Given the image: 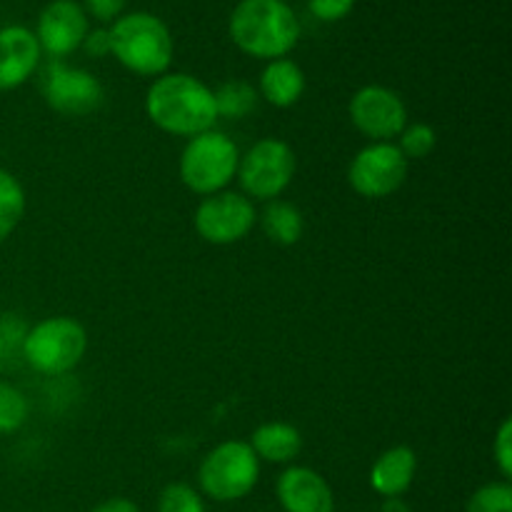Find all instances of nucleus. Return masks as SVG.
<instances>
[{"label": "nucleus", "mask_w": 512, "mask_h": 512, "mask_svg": "<svg viewBox=\"0 0 512 512\" xmlns=\"http://www.w3.org/2000/svg\"><path fill=\"white\" fill-rule=\"evenodd\" d=\"M145 113L155 128L178 138H195L213 130L218 120L213 90L188 73H165L155 78L145 95Z\"/></svg>", "instance_id": "f257e3e1"}, {"label": "nucleus", "mask_w": 512, "mask_h": 512, "mask_svg": "<svg viewBox=\"0 0 512 512\" xmlns=\"http://www.w3.org/2000/svg\"><path fill=\"white\" fill-rule=\"evenodd\" d=\"M228 33L250 58H288L300 40V20L285 0H240L228 20Z\"/></svg>", "instance_id": "f03ea898"}, {"label": "nucleus", "mask_w": 512, "mask_h": 512, "mask_svg": "<svg viewBox=\"0 0 512 512\" xmlns=\"http://www.w3.org/2000/svg\"><path fill=\"white\" fill-rule=\"evenodd\" d=\"M110 55H115L125 70L143 78H160L173 63V33L153 13L133 10L123 13L108 28Z\"/></svg>", "instance_id": "7ed1b4c3"}, {"label": "nucleus", "mask_w": 512, "mask_h": 512, "mask_svg": "<svg viewBox=\"0 0 512 512\" xmlns=\"http://www.w3.org/2000/svg\"><path fill=\"white\" fill-rule=\"evenodd\" d=\"M240 150L233 140L220 130L188 138L180 153V180L195 195H215L230 185L238 173Z\"/></svg>", "instance_id": "20e7f679"}, {"label": "nucleus", "mask_w": 512, "mask_h": 512, "mask_svg": "<svg viewBox=\"0 0 512 512\" xmlns=\"http://www.w3.org/2000/svg\"><path fill=\"white\" fill-rule=\"evenodd\" d=\"M23 355L33 370L43 375H63L83 360L88 333L78 320L55 315L35 323L23 338Z\"/></svg>", "instance_id": "39448f33"}, {"label": "nucleus", "mask_w": 512, "mask_h": 512, "mask_svg": "<svg viewBox=\"0 0 512 512\" xmlns=\"http://www.w3.org/2000/svg\"><path fill=\"white\" fill-rule=\"evenodd\" d=\"M260 478V460L245 440H228L210 450L198 470V483L208 498L233 503L253 493Z\"/></svg>", "instance_id": "423d86ee"}, {"label": "nucleus", "mask_w": 512, "mask_h": 512, "mask_svg": "<svg viewBox=\"0 0 512 512\" xmlns=\"http://www.w3.org/2000/svg\"><path fill=\"white\" fill-rule=\"evenodd\" d=\"M295 168H298V160L285 140L263 138L248 153L240 155L235 178L240 180L245 198L270 203L288 190L295 178Z\"/></svg>", "instance_id": "0eeeda50"}, {"label": "nucleus", "mask_w": 512, "mask_h": 512, "mask_svg": "<svg viewBox=\"0 0 512 512\" xmlns=\"http://www.w3.org/2000/svg\"><path fill=\"white\" fill-rule=\"evenodd\" d=\"M195 233L210 245H233L248 238L258 223L253 200L235 190H220L208 195L195 210Z\"/></svg>", "instance_id": "6e6552de"}, {"label": "nucleus", "mask_w": 512, "mask_h": 512, "mask_svg": "<svg viewBox=\"0 0 512 512\" xmlns=\"http://www.w3.org/2000/svg\"><path fill=\"white\" fill-rule=\"evenodd\" d=\"M45 103L65 118H85L98 113L105 100L103 83L83 68L53 60L43 75Z\"/></svg>", "instance_id": "1a4fd4ad"}, {"label": "nucleus", "mask_w": 512, "mask_h": 512, "mask_svg": "<svg viewBox=\"0 0 512 512\" xmlns=\"http://www.w3.org/2000/svg\"><path fill=\"white\" fill-rule=\"evenodd\" d=\"M408 158L393 143H370L348 168L350 188L370 200L388 198L403 188L408 178Z\"/></svg>", "instance_id": "9d476101"}, {"label": "nucleus", "mask_w": 512, "mask_h": 512, "mask_svg": "<svg viewBox=\"0 0 512 512\" xmlns=\"http://www.w3.org/2000/svg\"><path fill=\"white\" fill-rule=\"evenodd\" d=\"M350 120L373 143H390L408 125V108L395 90L385 85H365L350 98Z\"/></svg>", "instance_id": "9b49d317"}, {"label": "nucleus", "mask_w": 512, "mask_h": 512, "mask_svg": "<svg viewBox=\"0 0 512 512\" xmlns=\"http://www.w3.org/2000/svg\"><path fill=\"white\" fill-rule=\"evenodd\" d=\"M88 30L90 23L83 5L75 3V0H50L40 10L33 33L43 53H48L55 60H63L65 55L80 50Z\"/></svg>", "instance_id": "f8f14e48"}, {"label": "nucleus", "mask_w": 512, "mask_h": 512, "mask_svg": "<svg viewBox=\"0 0 512 512\" xmlns=\"http://www.w3.org/2000/svg\"><path fill=\"white\" fill-rule=\"evenodd\" d=\"M275 495L285 512H335L333 488L328 480L303 465H290L280 473Z\"/></svg>", "instance_id": "ddd939ff"}, {"label": "nucleus", "mask_w": 512, "mask_h": 512, "mask_svg": "<svg viewBox=\"0 0 512 512\" xmlns=\"http://www.w3.org/2000/svg\"><path fill=\"white\" fill-rule=\"evenodd\" d=\"M38 38L25 25H3L0 28V93L15 90L33 78L40 65Z\"/></svg>", "instance_id": "4468645a"}, {"label": "nucleus", "mask_w": 512, "mask_h": 512, "mask_svg": "<svg viewBox=\"0 0 512 512\" xmlns=\"http://www.w3.org/2000/svg\"><path fill=\"white\" fill-rule=\"evenodd\" d=\"M418 470L415 450L408 445H395L388 448L370 468V485L383 498H403L410 490Z\"/></svg>", "instance_id": "2eb2a0df"}, {"label": "nucleus", "mask_w": 512, "mask_h": 512, "mask_svg": "<svg viewBox=\"0 0 512 512\" xmlns=\"http://www.w3.org/2000/svg\"><path fill=\"white\" fill-rule=\"evenodd\" d=\"M258 90L273 108H293L305 93L303 68L290 58L270 60L260 73Z\"/></svg>", "instance_id": "dca6fc26"}, {"label": "nucleus", "mask_w": 512, "mask_h": 512, "mask_svg": "<svg viewBox=\"0 0 512 512\" xmlns=\"http://www.w3.org/2000/svg\"><path fill=\"white\" fill-rule=\"evenodd\" d=\"M248 445L258 455V460L273 465H288L303 450V435L290 423H263L255 428Z\"/></svg>", "instance_id": "f3484780"}, {"label": "nucleus", "mask_w": 512, "mask_h": 512, "mask_svg": "<svg viewBox=\"0 0 512 512\" xmlns=\"http://www.w3.org/2000/svg\"><path fill=\"white\" fill-rule=\"evenodd\" d=\"M260 225L270 243L275 245H295L305 233L303 213L288 200H270L260 215Z\"/></svg>", "instance_id": "a211bd4d"}, {"label": "nucleus", "mask_w": 512, "mask_h": 512, "mask_svg": "<svg viewBox=\"0 0 512 512\" xmlns=\"http://www.w3.org/2000/svg\"><path fill=\"white\" fill-rule=\"evenodd\" d=\"M215 95V110H218V118H230V120H243L258 105V90L248 83V80H228V83L220 85L218 90H213Z\"/></svg>", "instance_id": "6ab92c4d"}, {"label": "nucleus", "mask_w": 512, "mask_h": 512, "mask_svg": "<svg viewBox=\"0 0 512 512\" xmlns=\"http://www.w3.org/2000/svg\"><path fill=\"white\" fill-rule=\"evenodd\" d=\"M25 215V190L20 180L0 168V245L13 235Z\"/></svg>", "instance_id": "aec40b11"}, {"label": "nucleus", "mask_w": 512, "mask_h": 512, "mask_svg": "<svg viewBox=\"0 0 512 512\" xmlns=\"http://www.w3.org/2000/svg\"><path fill=\"white\" fill-rule=\"evenodd\" d=\"M28 413V398L15 385L0 383V435H10L23 428Z\"/></svg>", "instance_id": "412c9836"}, {"label": "nucleus", "mask_w": 512, "mask_h": 512, "mask_svg": "<svg viewBox=\"0 0 512 512\" xmlns=\"http://www.w3.org/2000/svg\"><path fill=\"white\" fill-rule=\"evenodd\" d=\"M465 512H512V488L508 480L488 483L470 495Z\"/></svg>", "instance_id": "4be33fe9"}, {"label": "nucleus", "mask_w": 512, "mask_h": 512, "mask_svg": "<svg viewBox=\"0 0 512 512\" xmlns=\"http://www.w3.org/2000/svg\"><path fill=\"white\" fill-rule=\"evenodd\" d=\"M400 138V153L410 160H420V158H428L430 153L435 150V143H438V135L435 130L430 128L428 123H413V125H405L403 133L398 135Z\"/></svg>", "instance_id": "5701e85b"}, {"label": "nucleus", "mask_w": 512, "mask_h": 512, "mask_svg": "<svg viewBox=\"0 0 512 512\" xmlns=\"http://www.w3.org/2000/svg\"><path fill=\"white\" fill-rule=\"evenodd\" d=\"M158 512H205V505L193 485L170 483L160 493Z\"/></svg>", "instance_id": "b1692460"}, {"label": "nucleus", "mask_w": 512, "mask_h": 512, "mask_svg": "<svg viewBox=\"0 0 512 512\" xmlns=\"http://www.w3.org/2000/svg\"><path fill=\"white\" fill-rule=\"evenodd\" d=\"M493 458L495 465H498L503 480H510L512 475V420L505 418L500 423L498 433H495L493 440Z\"/></svg>", "instance_id": "393cba45"}, {"label": "nucleus", "mask_w": 512, "mask_h": 512, "mask_svg": "<svg viewBox=\"0 0 512 512\" xmlns=\"http://www.w3.org/2000/svg\"><path fill=\"white\" fill-rule=\"evenodd\" d=\"M355 8V0H308V10L320 23H338L348 18Z\"/></svg>", "instance_id": "a878e982"}, {"label": "nucleus", "mask_w": 512, "mask_h": 512, "mask_svg": "<svg viewBox=\"0 0 512 512\" xmlns=\"http://www.w3.org/2000/svg\"><path fill=\"white\" fill-rule=\"evenodd\" d=\"M128 0H83V10L98 23H115L125 13Z\"/></svg>", "instance_id": "bb28decb"}, {"label": "nucleus", "mask_w": 512, "mask_h": 512, "mask_svg": "<svg viewBox=\"0 0 512 512\" xmlns=\"http://www.w3.org/2000/svg\"><path fill=\"white\" fill-rule=\"evenodd\" d=\"M80 48H83L88 55H93V58H105V55H110V33H108V28L88 30V35H85V40H83V45H80Z\"/></svg>", "instance_id": "cd10ccee"}, {"label": "nucleus", "mask_w": 512, "mask_h": 512, "mask_svg": "<svg viewBox=\"0 0 512 512\" xmlns=\"http://www.w3.org/2000/svg\"><path fill=\"white\" fill-rule=\"evenodd\" d=\"M93 512H140V508L125 498H110L105 503H100Z\"/></svg>", "instance_id": "c85d7f7f"}, {"label": "nucleus", "mask_w": 512, "mask_h": 512, "mask_svg": "<svg viewBox=\"0 0 512 512\" xmlns=\"http://www.w3.org/2000/svg\"><path fill=\"white\" fill-rule=\"evenodd\" d=\"M380 512H410V508L403 498H385V503L380 505Z\"/></svg>", "instance_id": "c756f323"}, {"label": "nucleus", "mask_w": 512, "mask_h": 512, "mask_svg": "<svg viewBox=\"0 0 512 512\" xmlns=\"http://www.w3.org/2000/svg\"><path fill=\"white\" fill-rule=\"evenodd\" d=\"M3 353H5V340L3 335H0V358H3Z\"/></svg>", "instance_id": "7c9ffc66"}]
</instances>
